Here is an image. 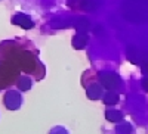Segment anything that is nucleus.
<instances>
[{"mask_svg":"<svg viewBox=\"0 0 148 134\" xmlns=\"http://www.w3.org/2000/svg\"><path fill=\"white\" fill-rule=\"evenodd\" d=\"M31 87V81L28 80V78H22V83L19 84V89L21 90H27V89H30Z\"/></svg>","mask_w":148,"mask_h":134,"instance_id":"5","label":"nucleus"},{"mask_svg":"<svg viewBox=\"0 0 148 134\" xmlns=\"http://www.w3.org/2000/svg\"><path fill=\"white\" fill-rule=\"evenodd\" d=\"M86 89H88V97L92 99V100L99 99V97L102 96V91H104L102 84H99V83H95V84H92V86L86 87Z\"/></svg>","mask_w":148,"mask_h":134,"instance_id":"2","label":"nucleus"},{"mask_svg":"<svg viewBox=\"0 0 148 134\" xmlns=\"http://www.w3.org/2000/svg\"><path fill=\"white\" fill-rule=\"evenodd\" d=\"M105 118L111 122H119V121L123 119V115L120 111H111V109H107L105 111Z\"/></svg>","mask_w":148,"mask_h":134,"instance_id":"3","label":"nucleus"},{"mask_svg":"<svg viewBox=\"0 0 148 134\" xmlns=\"http://www.w3.org/2000/svg\"><path fill=\"white\" fill-rule=\"evenodd\" d=\"M142 89L144 90H148V78H144L142 80Z\"/></svg>","mask_w":148,"mask_h":134,"instance_id":"6","label":"nucleus"},{"mask_svg":"<svg viewBox=\"0 0 148 134\" xmlns=\"http://www.w3.org/2000/svg\"><path fill=\"white\" fill-rule=\"evenodd\" d=\"M117 102H119V94H117V93L108 91V93L104 96V103H105V105H116Z\"/></svg>","mask_w":148,"mask_h":134,"instance_id":"4","label":"nucleus"},{"mask_svg":"<svg viewBox=\"0 0 148 134\" xmlns=\"http://www.w3.org/2000/svg\"><path fill=\"white\" fill-rule=\"evenodd\" d=\"M12 22H14V24H18V25H21L24 30H30V28L34 27V22L31 21V18L27 16V15H22V14L15 15L14 18H12Z\"/></svg>","mask_w":148,"mask_h":134,"instance_id":"1","label":"nucleus"}]
</instances>
